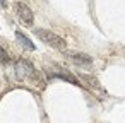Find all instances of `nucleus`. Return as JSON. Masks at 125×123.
Returning a JSON list of instances; mask_svg holds the SVG:
<instances>
[{
	"label": "nucleus",
	"instance_id": "423d86ee",
	"mask_svg": "<svg viewBox=\"0 0 125 123\" xmlns=\"http://www.w3.org/2000/svg\"><path fill=\"white\" fill-rule=\"evenodd\" d=\"M48 74H50V72H48ZM50 77H60V79H63V80H69L70 84H75V85H79L77 79H75L74 75H70L69 72H63V70H58L57 74H50Z\"/></svg>",
	"mask_w": 125,
	"mask_h": 123
},
{
	"label": "nucleus",
	"instance_id": "7ed1b4c3",
	"mask_svg": "<svg viewBox=\"0 0 125 123\" xmlns=\"http://www.w3.org/2000/svg\"><path fill=\"white\" fill-rule=\"evenodd\" d=\"M65 55L75 63V65H79V67H84V68H89L91 65H93V60H91V57L89 55H86V53H77V51H65Z\"/></svg>",
	"mask_w": 125,
	"mask_h": 123
},
{
	"label": "nucleus",
	"instance_id": "39448f33",
	"mask_svg": "<svg viewBox=\"0 0 125 123\" xmlns=\"http://www.w3.org/2000/svg\"><path fill=\"white\" fill-rule=\"evenodd\" d=\"M79 79H81V80H84L89 87H93V89H96V91H101V85H99V82H98V79H96V77L87 75V74H79Z\"/></svg>",
	"mask_w": 125,
	"mask_h": 123
},
{
	"label": "nucleus",
	"instance_id": "f03ea898",
	"mask_svg": "<svg viewBox=\"0 0 125 123\" xmlns=\"http://www.w3.org/2000/svg\"><path fill=\"white\" fill-rule=\"evenodd\" d=\"M34 33H36V36H38L43 43H46L48 46H53V48H58V50H63V48H65V39L60 38L58 34L52 33L50 29H34Z\"/></svg>",
	"mask_w": 125,
	"mask_h": 123
},
{
	"label": "nucleus",
	"instance_id": "6e6552de",
	"mask_svg": "<svg viewBox=\"0 0 125 123\" xmlns=\"http://www.w3.org/2000/svg\"><path fill=\"white\" fill-rule=\"evenodd\" d=\"M0 62H2V63H9L10 62V57H9V53L2 48V46H0Z\"/></svg>",
	"mask_w": 125,
	"mask_h": 123
},
{
	"label": "nucleus",
	"instance_id": "0eeeda50",
	"mask_svg": "<svg viewBox=\"0 0 125 123\" xmlns=\"http://www.w3.org/2000/svg\"><path fill=\"white\" fill-rule=\"evenodd\" d=\"M16 38H17V41H19L24 48H28V50H34V45L31 43V39H29L26 34H22L21 31H17V33H16Z\"/></svg>",
	"mask_w": 125,
	"mask_h": 123
},
{
	"label": "nucleus",
	"instance_id": "f257e3e1",
	"mask_svg": "<svg viewBox=\"0 0 125 123\" xmlns=\"http://www.w3.org/2000/svg\"><path fill=\"white\" fill-rule=\"evenodd\" d=\"M16 75H17V79H21V80H24V79H31L33 82L40 80V75H38V72L34 70V67L31 65V62L22 60V58L16 62Z\"/></svg>",
	"mask_w": 125,
	"mask_h": 123
},
{
	"label": "nucleus",
	"instance_id": "20e7f679",
	"mask_svg": "<svg viewBox=\"0 0 125 123\" xmlns=\"http://www.w3.org/2000/svg\"><path fill=\"white\" fill-rule=\"evenodd\" d=\"M16 10H17V16H19V19L24 22V24H28V26H31L33 24V21H34V16H33V10L26 5V4H22V2H17L16 4Z\"/></svg>",
	"mask_w": 125,
	"mask_h": 123
}]
</instances>
